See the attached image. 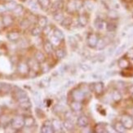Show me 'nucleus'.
<instances>
[{
	"label": "nucleus",
	"mask_w": 133,
	"mask_h": 133,
	"mask_svg": "<svg viewBox=\"0 0 133 133\" xmlns=\"http://www.w3.org/2000/svg\"><path fill=\"white\" fill-rule=\"evenodd\" d=\"M83 8V2L81 0H69L65 6V10L68 14L73 15Z\"/></svg>",
	"instance_id": "nucleus-1"
},
{
	"label": "nucleus",
	"mask_w": 133,
	"mask_h": 133,
	"mask_svg": "<svg viewBox=\"0 0 133 133\" xmlns=\"http://www.w3.org/2000/svg\"><path fill=\"white\" fill-rule=\"evenodd\" d=\"M65 1L64 0H56L51 4V7L49 8V11H51V14L58 12V11H61L65 9Z\"/></svg>",
	"instance_id": "nucleus-2"
},
{
	"label": "nucleus",
	"mask_w": 133,
	"mask_h": 133,
	"mask_svg": "<svg viewBox=\"0 0 133 133\" xmlns=\"http://www.w3.org/2000/svg\"><path fill=\"white\" fill-rule=\"evenodd\" d=\"M89 89H90V91H94L97 96H100L104 93L105 87H104L103 83L98 82V83H91L89 85Z\"/></svg>",
	"instance_id": "nucleus-3"
},
{
	"label": "nucleus",
	"mask_w": 133,
	"mask_h": 133,
	"mask_svg": "<svg viewBox=\"0 0 133 133\" xmlns=\"http://www.w3.org/2000/svg\"><path fill=\"white\" fill-rule=\"evenodd\" d=\"M120 122L123 123L127 130H131L133 128V119L128 114H123L121 116Z\"/></svg>",
	"instance_id": "nucleus-4"
},
{
	"label": "nucleus",
	"mask_w": 133,
	"mask_h": 133,
	"mask_svg": "<svg viewBox=\"0 0 133 133\" xmlns=\"http://www.w3.org/2000/svg\"><path fill=\"white\" fill-rule=\"evenodd\" d=\"M71 97L73 101L83 102L86 98V94L81 89L76 88L71 91Z\"/></svg>",
	"instance_id": "nucleus-5"
},
{
	"label": "nucleus",
	"mask_w": 133,
	"mask_h": 133,
	"mask_svg": "<svg viewBox=\"0 0 133 133\" xmlns=\"http://www.w3.org/2000/svg\"><path fill=\"white\" fill-rule=\"evenodd\" d=\"M99 36L95 33H91L88 36V39H87V43H88V47L91 48H96V46L97 44L98 40H99Z\"/></svg>",
	"instance_id": "nucleus-6"
},
{
	"label": "nucleus",
	"mask_w": 133,
	"mask_h": 133,
	"mask_svg": "<svg viewBox=\"0 0 133 133\" xmlns=\"http://www.w3.org/2000/svg\"><path fill=\"white\" fill-rule=\"evenodd\" d=\"M109 43H110V38L109 37L106 36V37L99 38V40H98V42H97V44L96 46V49L99 50V51L104 50Z\"/></svg>",
	"instance_id": "nucleus-7"
},
{
	"label": "nucleus",
	"mask_w": 133,
	"mask_h": 133,
	"mask_svg": "<svg viewBox=\"0 0 133 133\" xmlns=\"http://www.w3.org/2000/svg\"><path fill=\"white\" fill-rule=\"evenodd\" d=\"M88 21H89V17L88 15L87 14L86 12H83V13H80L78 16V23L80 26L82 27H85L88 25Z\"/></svg>",
	"instance_id": "nucleus-8"
},
{
	"label": "nucleus",
	"mask_w": 133,
	"mask_h": 133,
	"mask_svg": "<svg viewBox=\"0 0 133 133\" xmlns=\"http://www.w3.org/2000/svg\"><path fill=\"white\" fill-rule=\"evenodd\" d=\"M69 107H70V109L73 112H76V113L82 111L83 109V103L80 101H71V103L69 104Z\"/></svg>",
	"instance_id": "nucleus-9"
},
{
	"label": "nucleus",
	"mask_w": 133,
	"mask_h": 133,
	"mask_svg": "<svg viewBox=\"0 0 133 133\" xmlns=\"http://www.w3.org/2000/svg\"><path fill=\"white\" fill-rule=\"evenodd\" d=\"M77 126H78L79 128H87L89 125V119L88 118L85 116V115H81L77 119Z\"/></svg>",
	"instance_id": "nucleus-10"
},
{
	"label": "nucleus",
	"mask_w": 133,
	"mask_h": 133,
	"mask_svg": "<svg viewBox=\"0 0 133 133\" xmlns=\"http://www.w3.org/2000/svg\"><path fill=\"white\" fill-rule=\"evenodd\" d=\"M51 126L54 132H62L63 131V125L62 123L58 119H53L51 121Z\"/></svg>",
	"instance_id": "nucleus-11"
},
{
	"label": "nucleus",
	"mask_w": 133,
	"mask_h": 133,
	"mask_svg": "<svg viewBox=\"0 0 133 133\" xmlns=\"http://www.w3.org/2000/svg\"><path fill=\"white\" fill-rule=\"evenodd\" d=\"M41 131L43 133H52L53 129H52V126H51V121L47 120L43 123L42 128H41Z\"/></svg>",
	"instance_id": "nucleus-12"
},
{
	"label": "nucleus",
	"mask_w": 133,
	"mask_h": 133,
	"mask_svg": "<svg viewBox=\"0 0 133 133\" xmlns=\"http://www.w3.org/2000/svg\"><path fill=\"white\" fill-rule=\"evenodd\" d=\"M118 65L122 69H128L130 67V60H128L126 56L122 57L118 61Z\"/></svg>",
	"instance_id": "nucleus-13"
},
{
	"label": "nucleus",
	"mask_w": 133,
	"mask_h": 133,
	"mask_svg": "<svg viewBox=\"0 0 133 133\" xmlns=\"http://www.w3.org/2000/svg\"><path fill=\"white\" fill-rule=\"evenodd\" d=\"M62 125H63V128H65V130H67L69 131H72L75 128L74 123L72 121V119H67V118H65L64 121H63Z\"/></svg>",
	"instance_id": "nucleus-14"
},
{
	"label": "nucleus",
	"mask_w": 133,
	"mask_h": 133,
	"mask_svg": "<svg viewBox=\"0 0 133 133\" xmlns=\"http://www.w3.org/2000/svg\"><path fill=\"white\" fill-rule=\"evenodd\" d=\"M39 8L43 11H49L51 4V0H37Z\"/></svg>",
	"instance_id": "nucleus-15"
},
{
	"label": "nucleus",
	"mask_w": 133,
	"mask_h": 133,
	"mask_svg": "<svg viewBox=\"0 0 133 133\" xmlns=\"http://www.w3.org/2000/svg\"><path fill=\"white\" fill-rule=\"evenodd\" d=\"M94 25L98 30H101L106 26V23L105 22L104 19L101 18V17H97L94 21Z\"/></svg>",
	"instance_id": "nucleus-16"
},
{
	"label": "nucleus",
	"mask_w": 133,
	"mask_h": 133,
	"mask_svg": "<svg viewBox=\"0 0 133 133\" xmlns=\"http://www.w3.org/2000/svg\"><path fill=\"white\" fill-rule=\"evenodd\" d=\"M107 126L108 124L104 123H97L95 127V131L97 133H105V132H109L107 130Z\"/></svg>",
	"instance_id": "nucleus-17"
},
{
	"label": "nucleus",
	"mask_w": 133,
	"mask_h": 133,
	"mask_svg": "<svg viewBox=\"0 0 133 133\" xmlns=\"http://www.w3.org/2000/svg\"><path fill=\"white\" fill-rule=\"evenodd\" d=\"M48 18L44 16H38V20H37V24H38V26L40 27L43 30V29L48 25Z\"/></svg>",
	"instance_id": "nucleus-18"
},
{
	"label": "nucleus",
	"mask_w": 133,
	"mask_h": 133,
	"mask_svg": "<svg viewBox=\"0 0 133 133\" xmlns=\"http://www.w3.org/2000/svg\"><path fill=\"white\" fill-rule=\"evenodd\" d=\"M66 55H67V53H66L65 49L62 48H59L55 51V56L58 60L64 59L66 56Z\"/></svg>",
	"instance_id": "nucleus-19"
},
{
	"label": "nucleus",
	"mask_w": 133,
	"mask_h": 133,
	"mask_svg": "<svg viewBox=\"0 0 133 133\" xmlns=\"http://www.w3.org/2000/svg\"><path fill=\"white\" fill-rule=\"evenodd\" d=\"M43 50L47 54L50 55L53 52V51H54V47H53V45L51 44V43L49 41H46L44 43H43Z\"/></svg>",
	"instance_id": "nucleus-20"
},
{
	"label": "nucleus",
	"mask_w": 133,
	"mask_h": 133,
	"mask_svg": "<svg viewBox=\"0 0 133 133\" xmlns=\"http://www.w3.org/2000/svg\"><path fill=\"white\" fill-rule=\"evenodd\" d=\"M111 97H112V100L115 102V103H118L122 101L123 99V96L121 94L120 91H118V89L114 90L113 92H112V95H111Z\"/></svg>",
	"instance_id": "nucleus-21"
},
{
	"label": "nucleus",
	"mask_w": 133,
	"mask_h": 133,
	"mask_svg": "<svg viewBox=\"0 0 133 133\" xmlns=\"http://www.w3.org/2000/svg\"><path fill=\"white\" fill-rule=\"evenodd\" d=\"M114 130L118 133H124L126 132V128L121 122H116L114 124Z\"/></svg>",
	"instance_id": "nucleus-22"
},
{
	"label": "nucleus",
	"mask_w": 133,
	"mask_h": 133,
	"mask_svg": "<svg viewBox=\"0 0 133 133\" xmlns=\"http://www.w3.org/2000/svg\"><path fill=\"white\" fill-rule=\"evenodd\" d=\"M72 24H73V19L71 16H65L63 21L61 22V26L65 28H69V26H71Z\"/></svg>",
	"instance_id": "nucleus-23"
},
{
	"label": "nucleus",
	"mask_w": 133,
	"mask_h": 133,
	"mask_svg": "<svg viewBox=\"0 0 133 133\" xmlns=\"http://www.w3.org/2000/svg\"><path fill=\"white\" fill-rule=\"evenodd\" d=\"M52 34L54 36H56V38H58L59 39H61V41H63L65 38V34L63 33V31L58 28H53L52 30Z\"/></svg>",
	"instance_id": "nucleus-24"
},
{
	"label": "nucleus",
	"mask_w": 133,
	"mask_h": 133,
	"mask_svg": "<svg viewBox=\"0 0 133 133\" xmlns=\"http://www.w3.org/2000/svg\"><path fill=\"white\" fill-rule=\"evenodd\" d=\"M106 30L109 33H114L115 30H117V24L115 23L114 21H109L108 23H106Z\"/></svg>",
	"instance_id": "nucleus-25"
},
{
	"label": "nucleus",
	"mask_w": 133,
	"mask_h": 133,
	"mask_svg": "<svg viewBox=\"0 0 133 133\" xmlns=\"http://www.w3.org/2000/svg\"><path fill=\"white\" fill-rule=\"evenodd\" d=\"M3 21V25H5V26H9V25H11V24H12L13 18H12V16H10V15H5L3 17V21Z\"/></svg>",
	"instance_id": "nucleus-26"
},
{
	"label": "nucleus",
	"mask_w": 133,
	"mask_h": 133,
	"mask_svg": "<svg viewBox=\"0 0 133 133\" xmlns=\"http://www.w3.org/2000/svg\"><path fill=\"white\" fill-rule=\"evenodd\" d=\"M34 59H35L38 63H43V62L46 61V56H45L43 52L38 51H37V52L35 53V56H34Z\"/></svg>",
	"instance_id": "nucleus-27"
},
{
	"label": "nucleus",
	"mask_w": 133,
	"mask_h": 133,
	"mask_svg": "<svg viewBox=\"0 0 133 133\" xmlns=\"http://www.w3.org/2000/svg\"><path fill=\"white\" fill-rule=\"evenodd\" d=\"M38 64H39V63L35 59H34V60H31L30 61V65H29V66H30V68L31 69V70L38 72V70H40V65Z\"/></svg>",
	"instance_id": "nucleus-28"
},
{
	"label": "nucleus",
	"mask_w": 133,
	"mask_h": 133,
	"mask_svg": "<svg viewBox=\"0 0 133 133\" xmlns=\"http://www.w3.org/2000/svg\"><path fill=\"white\" fill-rule=\"evenodd\" d=\"M107 17L111 21H115L118 19V13L115 10H109L107 12Z\"/></svg>",
	"instance_id": "nucleus-29"
},
{
	"label": "nucleus",
	"mask_w": 133,
	"mask_h": 133,
	"mask_svg": "<svg viewBox=\"0 0 133 133\" xmlns=\"http://www.w3.org/2000/svg\"><path fill=\"white\" fill-rule=\"evenodd\" d=\"M52 16H53L54 21H56V22H59V23H61L63 21V19H64V17H65L64 13H63L62 11H58V12H56V13H53Z\"/></svg>",
	"instance_id": "nucleus-30"
},
{
	"label": "nucleus",
	"mask_w": 133,
	"mask_h": 133,
	"mask_svg": "<svg viewBox=\"0 0 133 133\" xmlns=\"http://www.w3.org/2000/svg\"><path fill=\"white\" fill-rule=\"evenodd\" d=\"M23 125H24V119H22L21 118H17L14 119L12 126L15 128H21Z\"/></svg>",
	"instance_id": "nucleus-31"
},
{
	"label": "nucleus",
	"mask_w": 133,
	"mask_h": 133,
	"mask_svg": "<svg viewBox=\"0 0 133 133\" xmlns=\"http://www.w3.org/2000/svg\"><path fill=\"white\" fill-rule=\"evenodd\" d=\"M50 69H51V66L49 65V63L46 61L41 63V65H40V70H42L43 73H48L50 71Z\"/></svg>",
	"instance_id": "nucleus-32"
},
{
	"label": "nucleus",
	"mask_w": 133,
	"mask_h": 133,
	"mask_svg": "<svg viewBox=\"0 0 133 133\" xmlns=\"http://www.w3.org/2000/svg\"><path fill=\"white\" fill-rule=\"evenodd\" d=\"M49 41L51 43V44L53 45V47L55 46V47H58V46L61 43V39H59L58 38H56V36H54L53 34L51 36V38H50V39H49Z\"/></svg>",
	"instance_id": "nucleus-33"
},
{
	"label": "nucleus",
	"mask_w": 133,
	"mask_h": 133,
	"mask_svg": "<svg viewBox=\"0 0 133 133\" xmlns=\"http://www.w3.org/2000/svg\"><path fill=\"white\" fill-rule=\"evenodd\" d=\"M16 6L17 4L14 1H8L5 3V7L7 8V11H13Z\"/></svg>",
	"instance_id": "nucleus-34"
},
{
	"label": "nucleus",
	"mask_w": 133,
	"mask_h": 133,
	"mask_svg": "<svg viewBox=\"0 0 133 133\" xmlns=\"http://www.w3.org/2000/svg\"><path fill=\"white\" fill-rule=\"evenodd\" d=\"M34 123H35V120L33 117H27L24 119V124L26 127H32Z\"/></svg>",
	"instance_id": "nucleus-35"
},
{
	"label": "nucleus",
	"mask_w": 133,
	"mask_h": 133,
	"mask_svg": "<svg viewBox=\"0 0 133 133\" xmlns=\"http://www.w3.org/2000/svg\"><path fill=\"white\" fill-rule=\"evenodd\" d=\"M40 83H41V86L43 87V88H48V87L50 86V84H51V78L50 77L43 78L41 80Z\"/></svg>",
	"instance_id": "nucleus-36"
},
{
	"label": "nucleus",
	"mask_w": 133,
	"mask_h": 133,
	"mask_svg": "<svg viewBox=\"0 0 133 133\" xmlns=\"http://www.w3.org/2000/svg\"><path fill=\"white\" fill-rule=\"evenodd\" d=\"M69 45H70V47H71L72 48H77L78 42H77L76 38H75L74 37H73V36L69 37Z\"/></svg>",
	"instance_id": "nucleus-37"
},
{
	"label": "nucleus",
	"mask_w": 133,
	"mask_h": 133,
	"mask_svg": "<svg viewBox=\"0 0 133 133\" xmlns=\"http://www.w3.org/2000/svg\"><path fill=\"white\" fill-rule=\"evenodd\" d=\"M14 11V14L16 15V16H20L23 13V11H24V8H23V7L21 5H17L16 8L13 10Z\"/></svg>",
	"instance_id": "nucleus-38"
},
{
	"label": "nucleus",
	"mask_w": 133,
	"mask_h": 133,
	"mask_svg": "<svg viewBox=\"0 0 133 133\" xmlns=\"http://www.w3.org/2000/svg\"><path fill=\"white\" fill-rule=\"evenodd\" d=\"M83 7L88 11H91L94 8V4L92 3L91 1H86L83 3Z\"/></svg>",
	"instance_id": "nucleus-39"
},
{
	"label": "nucleus",
	"mask_w": 133,
	"mask_h": 133,
	"mask_svg": "<svg viewBox=\"0 0 133 133\" xmlns=\"http://www.w3.org/2000/svg\"><path fill=\"white\" fill-rule=\"evenodd\" d=\"M41 33H42V29L38 26H35L34 28H33V30L31 31V34L34 36H38Z\"/></svg>",
	"instance_id": "nucleus-40"
},
{
	"label": "nucleus",
	"mask_w": 133,
	"mask_h": 133,
	"mask_svg": "<svg viewBox=\"0 0 133 133\" xmlns=\"http://www.w3.org/2000/svg\"><path fill=\"white\" fill-rule=\"evenodd\" d=\"M52 30L53 29L51 28V25H47V26H45L43 30H42V32L43 33V34H45V35H49L50 34V32H52Z\"/></svg>",
	"instance_id": "nucleus-41"
},
{
	"label": "nucleus",
	"mask_w": 133,
	"mask_h": 133,
	"mask_svg": "<svg viewBox=\"0 0 133 133\" xmlns=\"http://www.w3.org/2000/svg\"><path fill=\"white\" fill-rule=\"evenodd\" d=\"M8 37L11 40H16L19 38V34L16 32H11V33L8 34Z\"/></svg>",
	"instance_id": "nucleus-42"
},
{
	"label": "nucleus",
	"mask_w": 133,
	"mask_h": 133,
	"mask_svg": "<svg viewBox=\"0 0 133 133\" xmlns=\"http://www.w3.org/2000/svg\"><path fill=\"white\" fill-rule=\"evenodd\" d=\"M126 56L128 60L133 61V48H130L128 51H127V53H126V56Z\"/></svg>",
	"instance_id": "nucleus-43"
},
{
	"label": "nucleus",
	"mask_w": 133,
	"mask_h": 133,
	"mask_svg": "<svg viewBox=\"0 0 133 133\" xmlns=\"http://www.w3.org/2000/svg\"><path fill=\"white\" fill-rule=\"evenodd\" d=\"M63 109H64V108H63L62 105H55L53 110L56 114H60V113H62L63 111H64Z\"/></svg>",
	"instance_id": "nucleus-44"
},
{
	"label": "nucleus",
	"mask_w": 133,
	"mask_h": 133,
	"mask_svg": "<svg viewBox=\"0 0 133 133\" xmlns=\"http://www.w3.org/2000/svg\"><path fill=\"white\" fill-rule=\"evenodd\" d=\"M116 83H117L116 88L118 91L125 88V83L124 82H122V81H118V82H116Z\"/></svg>",
	"instance_id": "nucleus-45"
},
{
	"label": "nucleus",
	"mask_w": 133,
	"mask_h": 133,
	"mask_svg": "<svg viewBox=\"0 0 133 133\" xmlns=\"http://www.w3.org/2000/svg\"><path fill=\"white\" fill-rule=\"evenodd\" d=\"M125 48H126V44H123L121 46V47H119L116 51H115V56H119L124 51Z\"/></svg>",
	"instance_id": "nucleus-46"
},
{
	"label": "nucleus",
	"mask_w": 133,
	"mask_h": 133,
	"mask_svg": "<svg viewBox=\"0 0 133 133\" xmlns=\"http://www.w3.org/2000/svg\"><path fill=\"white\" fill-rule=\"evenodd\" d=\"M80 68L83 69V71H89L91 69V67L88 65H86V64H82L80 65Z\"/></svg>",
	"instance_id": "nucleus-47"
},
{
	"label": "nucleus",
	"mask_w": 133,
	"mask_h": 133,
	"mask_svg": "<svg viewBox=\"0 0 133 133\" xmlns=\"http://www.w3.org/2000/svg\"><path fill=\"white\" fill-rule=\"evenodd\" d=\"M6 11H7V8H6L5 5L0 4V13H5Z\"/></svg>",
	"instance_id": "nucleus-48"
},
{
	"label": "nucleus",
	"mask_w": 133,
	"mask_h": 133,
	"mask_svg": "<svg viewBox=\"0 0 133 133\" xmlns=\"http://www.w3.org/2000/svg\"><path fill=\"white\" fill-rule=\"evenodd\" d=\"M128 91L129 92L131 95L133 94V84H131L130 86L128 87Z\"/></svg>",
	"instance_id": "nucleus-49"
},
{
	"label": "nucleus",
	"mask_w": 133,
	"mask_h": 133,
	"mask_svg": "<svg viewBox=\"0 0 133 133\" xmlns=\"http://www.w3.org/2000/svg\"><path fill=\"white\" fill-rule=\"evenodd\" d=\"M132 118V119H133V108H131V109H130V114H128Z\"/></svg>",
	"instance_id": "nucleus-50"
},
{
	"label": "nucleus",
	"mask_w": 133,
	"mask_h": 133,
	"mask_svg": "<svg viewBox=\"0 0 133 133\" xmlns=\"http://www.w3.org/2000/svg\"><path fill=\"white\" fill-rule=\"evenodd\" d=\"M131 96H132V99H133V94H132V95H131Z\"/></svg>",
	"instance_id": "nucleus-51"
},
{
	"label": "nucleus",
	"mask_w": 133,
	"mask_h": 133,
	"mask_svg": "<svg viewBox=\"0 0 133 133\" xmlns=\"http://www.w3.org/2000/svg\"><path fill=\"white\" fill-rule=\"evenodd\" d=\"M132 17H133V14H132Z\"/></svg>",
	"instance_id": "nucleus-52"
}]
</instances>
